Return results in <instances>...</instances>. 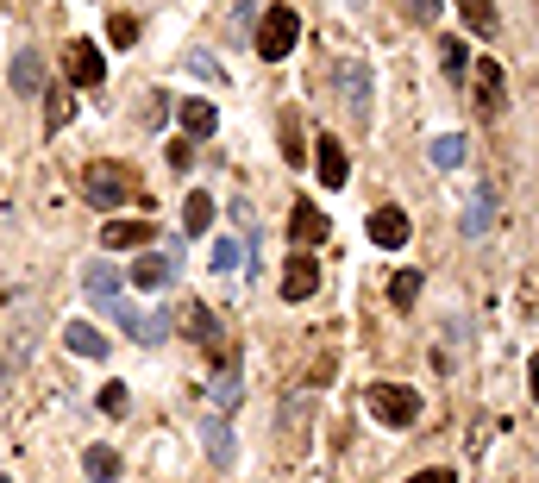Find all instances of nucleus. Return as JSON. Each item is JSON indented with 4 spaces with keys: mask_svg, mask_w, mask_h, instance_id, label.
Wrapping results in <instances>:
<instances>
[{
    "mask_svg": "<svg viewBox=\"0 0 539 483\" xmlns=\"http://www.w3.org/2000/svg\"><path fill=\"white\" fill-rule=\"evenodd\" d=\"M295 38H301V13H295V7H270V13H257V32H251L257 57L283 63V57L295 51Z\"/></svg>",
    "mask_w": 539,
    "mask_h": 483,
    "instance_id": "obj_1",
    "label": "nucleus"
},
{
    "mask_svg": "<svg viewBox=\"0 0 539 483\" xmlns=\"http://www.w3.org/2000/svg\"><path fill=\"white\" fill-rule=\"evenodd\" d=\"M364 408H370V421H383V427H414L420 421V396L408 383H370Z\"/></svg>",
    "mask_w": 539,
    "mask_h": 483,
    "instance_id": "obj_2",
    "label": "nucleus"
},
{
    "mask_svg": "<svg viewBox=\"0 0 539 483\" xmlns=\"http://www.w3.org/2000/svg\"><path fill=\"white\" fill-rule=\"evenodd\" d=\"M471 107H477V120H502V107H508V69L496 57H477L471 63Z\"/></svg>",
    "mask_w": 539,
    "mask_h": 483,
    "instance_id": "obj_3",
    "label": "nucleus"
},
{
    "mask_svg": "<svg viewBox=\"0 0 539 483\" xmlns=\"http://www.w3.org/2000/svg\"><path fill=\"white\" fill-rule=\"evenodd\" d=\"M82 195L95 201V207H120V201L132 195V176H126L120 164H88V170H82Z\"/></svg>",
    "mask_w": 539,
    "mask_h": 483,
    "instance_id": "obj_4",
    "label": "nucleus"
},
{
    "mask_svg": "<svg viewBox=\"0 0 539 483\" xmlns=\"http://www.w3.org/2000/svg\"><path fill=\"white\" fill-rule=\"evenodd\" d=\"M176 270H182V245H170V251H145V258L132 264V283L157 295V289H170V283H176Z\"/></svg>",
    "mask_w": 539,
    "mask_h": 483,
    "instance_id": "obj_5",
    "label": "nucleus"
},
{
    "mask_svg": "<svg viewBox=\"0 0 539 483\" xmlns=\"http://www.w3.org/2000/svg\"><path fill=\"white\" fill-rule=\"evenodd\" d=\"M113 320H120V333L138 339V345H163V333H170V314H145L132 302H113Z\"/></svg>",
    "mask_w": 539,
    "mask_h": 483,
    "instance_id": "obj_6",
    "label": "nucleus"
},
{
    "mask_svg": "<svg viewBox=\"0 0 539 483\" xmlns=\"http://www.w3.org/2000/svg\"><path fill=\"white\" fill-rule=\"evenodd\" d=\"M464 239H483V233H496V189L489 182H477L471 189V201H464Z\"/></svg>",
    "mask_w": 539,
    "mask_h": 483,
    "instance_id": "obj_7",
    "label": "nucleus"
},
{
    "mask_svg": "<svg viewBox=\"0 0 539 483\" xmlns=\"http://www.w3.org/2000/svg\"><path fill=\"white\" fill-rule=\"evenodd\" d=\"M364 226H370V245H383V251H402V245H408V233H414L402 207H377V214H370Z\"/></svg>",
    "mask_w": 539,
    "mask_h": 483,
    "instance_id": "obj_8",
    "label": "nucleus"
},
{
    "mask_svg": "<svg viewBox=\"0 0 539 483\" xmlns=\"http://www.w3.org/2000/svg\"><path fill=\"white\" fill-rule=\"evenodd\" d=\"M314 289H320V264L308 258V251H295V258L283 264V302H308Z\"/></svg>",
    "mask_w": 539,
    "mask_h": 483,
    "instance_id": "obj_9",
    "label": "nucleus"
},
{
    "mask_svg": "<svg viewBox=\"0 0 539 483\" xmlns=\"http://www.w3.org/2000/svg\"><path fill=\"white\" fill-rule=\"evenodd\" d=\"M151 239H157L151 220H107V226H101V245H107V251H145Z\"/></svg>",
    "mask_w": 539,
    "mask_h": 483,
    "instance_id": "obj_10",
    "label": "nucleus"
},
{
    "mask_svg": "<svg viewBox=\"0 0 539 483\" xmlns=\"http://www.w3.org/2000/svg\"><path fill=\"white\" fill-rule=\"evenodd\" d=\"M339 88H345L351 120H358V126H370V69H364V63H345V69H339Z\"/></svg>",
    "mask_w": 539,
    "mask_h": 483,
    "instance_id": "obj_11",
    "label": "nucleus"
},
{
    "mask_svg": "<svg viewBox=\"0 0 539 483\" xmlns=\"http://www.w3.org/2000/svg\"><path fill=\"white\" fill-rule=\"evenodd\" d=\"M314 170H320V182H326V189H345V145H339V138H326L320 132V145H314Z\"/></svg>",
    "mask_w": 539,
    "mask_h": 483,
    "instance_id": "obj_12",
    "label": "nucleus"
},
{
    "mask_svg": "<svg viewBox=\"0 0 539 483\" xmlns=\"http://www.w3.org/2000/svg\"><path fill=\"white\" fill-rule=\"evenodd\" d=\"M101 76H107V63H101L95 44H69V82H76V88H95Z\"/></svg>",
    "mask_w": 539,
    "mask_h": 483,
    "instance_id": "obj_13",
    "label": "nucleus"
},
{
    "mask_svg": "<svg viewBox=\"0 0 539 483\" xmlns=\"http://www.w3.org/2000/svg\"><path fill=\"white\" fill-rule=\"evenodd\" d=\"M201 446H207V458H214L220 471H232V458H239V446H232V427L220 421V414H214V421H201Z\"/></svg>",
    "mask_w": 539,
    "mask_h": 483,
    "instance_id": "obj_14",
    "label": "nucleus"
},
{
    "mask_svg": "<svg viewBox=\"0 0 539 483\" xmlns=\"http://www.w3.org/2000/svg\"><path fill=\"white\" fill-rule=\"evenodd\" d=\"M63 345H69L76 358H107V333L88 327V320H69V327H63Z\"/></svg>",
    "mask_w": 539,
    "mask_h": 483,
    "instance_id": "obj_15",
    "label": "nucleus"
},
{
    "mask_svg": "<svg viewBox=\"0 0 539 483\" xmlns=\"http://www.w3.org/2000/svg\"><path fill=\"white\" fill-rule=\"evenodd\" d=\"M289 233H295V245H301V251H308V245H320V239H326V214H320L314 201H295V220H289Z\"/></svg>",
    "mask_w": 539,
    "mask_h": 483,
    "instance_id": "obj_16",
    "label": "nucleus"
},
{
    "mask_svg": "<svg viewBox=\"0 0 539 483\" xmlns=\"http://www.w3.org/2000/svg\"><path fill=\"white\" fill-rule=\"evenodd\" d=\"M7 76H13V88H19V95H38V88H44V57L26 44V51L13 57V69H7Z\"/></svg>",
    "mask_w": 539,
    "mask_h": 483,
    "instance_id": "obj_17",
    "label": "nucleus"
},
{
    "mask_svg": "<svg viewBox=\"0 0 539 483\" xmlns=\"http://www.w3.org/2000/svg\"><path fill=\"white\" fill-rule=\"evenodd\" d=\"M207 226H214V195H207V189H195L189 201H182V233H189V239H201Z\"/></svg>",
    "mask_w": 539,
    "mask_h": 483,
    "instance_id": "obj_18",
    "label": "nucleus"
},
{
    "mask_svg": "<svg viewBox=\"0 0 539 483\" xmlns=\"http://www.w3.org/2000/svg\"><path fill=\"white\" fill-rule=\"evenodd\" d=\"M182 132H189V138H214L220 132L214 101H182Z\"/></svg>",
    "mask_w": 539,
    "mask_h": 483,
    "instance_id": "obj_19",
    "label": "nucleus"
},
{
    "mask_svg": "<svg viewBox=\"0 0 539 483\" xmlns=\"http://www.w3.org/2000/svg\"><path fill=\"white\" fill-rule=\"evenodd\" d=\"M458 13L471 19V32H477V38H496V32H502V19H496V0H458Z\"/></svg>",
    "mask_w": 539,
    "mask_h": 483,
    "instance_id": "obj_20",
    "label": "nucleus"
},
{
    "mask_svg": "<svg viewBox=\"0 0 539 483\" xmlns=\"http://www.w3.org/2000/svg\"><path fill=\"white\" fill-rule=\"evenodd\" d=\"M82 471L95 477V483H113V477H120V452H113V446H88L82 452Z\"/></svg>",
    "mask_w": 539,
    "mask_h": 483,
    "instance_id": "obj_21",
    "label": "nucleus"
},
{
    "mask_svg": "<svg viewBox=\"0 0 539 483\" xmlns=\"http://www.w3.org/2000/svg\"><path fill=\"white\" fill-rule=\"evenodd\" d=\"M439 63H445V76H452V82L471 76V51H464V38H439Z\"/></svg>",
    "mask_w": 539,
    "mask_h": 483,
    "instance_id": "obj_22",
    "label": "nucleus"
},
{
    "mask_svg": "<svg viewBox=\"0 0 539 483\" xmlns=\"http://www.w3.org/2000/svg\"><path fill=\"white\" fill-rule=\"evenodd\" d=\"M76 120V101H69V88H51V101H44V132H63Z\"/></svg>",
    "mask_w": 539,
    "mask_h": 483,
    "instance_id": "obj_23",
    "label": "nucleus"
},
{
    "mask_svg": "<svg viewBox=\"0 0 539 483\" xmlns=\"http://www.w3.org/2000/svg\"><path fill=\"white\" fill-rule=\"evenodd\" d=\"M88 295H95V302H120V276H113L107 264H88Z\"/></svg>",
    "mask_w": 539,
    "mask_h": 483,
    "instance_id": "obj_24",
    "label": "nucleus"
},
{
    "mask_svg": "<svg viewBox=\"0 0 539 483\" xmlns=\"http://www.w3.org/2000/svg\"><path fill=\"white\" fill-rule=\"evenodd\" d=\"M427 157H433L439 170H458V164H464V138H452V132H445V138H433V145H427Z\"/></svg>",
    "mask_w": 539,
    "mask_h": 483,
    "instance_id": "obj_25",
    "label": "nucleus"
},
{
    "mask_svg": "<svg viewBox=\"0 0 539 483\" xmlns=\"http://www.w3.org/2000/svg\"><path fill=\"white\" fill-rule=\"evenodd\" d=\"M389 302H395V308H414V302H420V270H395Z\"/></svg>",
    "mask_w": 539,
    "mask_h": 483,
    "instance_id": "obj_26",
    "label": "nucleus"
},
{
    "mask_svg": "<svg viewBox=\"0 0 539 483\" xmlns=\"http://www.w3.org/2000/svg\"><path fill=\"white\" fill-rule=\"evenodd\" d=\"M182 69H189V76H201V82H214V76H220V57H214V51H201V44H195V51L182 57Z\"/></svg>",
    "mask_w": 539,
    "mask_h": 483,
    "instance_id": "obj_27",
    "label": "nucleus"
},
{
    "mask_svg": "<svg viewBox=\"0 0 539 483\" xmlns=\"http://www.w3.org/2000/svg\"><path fill=\"white\" fill-rule=\"evenodd\" d=\"M107 44H120V51H126V44H138V19L113 13V19H107Z\"/></svg>",
    "mask_w": 539,
    "mask_h": 483,
    "instance_id": "obj_28",
    "label": "nucleus"
},
{
    "mask_svg": "<svg viewBox=\"0 0 539 483\" xmlns=\"http://www.w3.org/2000/svg\"><path fill=\"white\" fill-rule=\"evenodd\" d=\"M182 320H189V333H195V339H207V345H214V339H220V327H214V314H207L201 302H195L189 314H182Z\"/></svg>",
    "mask_w": 539,
    "mask_h": 483,
    "instance_id": "obj_29",
    "label": "nucleus"
},
{
    "mask_svg": "<svg viewBox=\"0 0 539 483\" xmlns=\"http://www.w3.org/2000/svg\"><path fill=\"white\" fill-rule=\"evenodd\" d=\"M214 402H220V414H232V408H239V371L214 377Z\"/></svg>",
    "mask_w": 539,
    "mask_h": 483,
    "instance_id": "obj_30",
    "label": "nucleus"
},
{
    "mask_svg": "<svg viewBox=\"0 0 539 483\" xmlns=\"http://www.w3.org/2000/svg\"><path fill=\"white\" fill-rule=\"evenodd\" d=\"M276 132H283V157H289V164H301V126H295V113H283Z\"/></svg>",
    "mask_w": 539,
    "mask_h": 483,
    "instance_id": "obj_31",
    "label": "nucleus"
},
{
    "mask_svg": "<svg viewBox=\"0 0 539 483\" xmlns=\"http://www.w3.org/2000/svg\"><path fill=\"white\" fill-rule=\"evenodd\" d=\"M239 258H245L239 239H214V258H207V264H214V270H239Z\"/></svg>",
    "mask_w": 539,
    "mask_h": 483,
    "instance_id": "obj_32",
    "label": "nucleus"
},
{
    "mask_svg": "<svg viewBox=\"0 0 539 483\" xmlns=\"http://www.w3.org/2000/svg\"><path fill=\"white\" fill-rule=\"evenodd\" d=\"M126 402H132L126 383H107V389H101V408H107V414H126Z\"/></svg>",
    "mask_w": 539,
    "mask_h": 483,
    "instance_id": "obj_33",
    "label": "nucleus"
},
{
    "mask_svg": "<svg viewBox=\"0 0 539 483\" xmlns=\"http://www.w3.org/2000/svg\"><path fill=\"white\" fill-rule=\"evenodd\" d=\"M414 483H458V471H420Z\"/></svg>",
    "mask_w": 539,
    "mask_h": 483,
    "instance_id": "obj_34",
    "label": "nucleus"
},
{
    "mask_svg": "<svg viewBox=\"0 0 539 483\" xmlns=\"http://www.w3.org/2000/svg\"><path fill=\"white\" fill-rule=\"evenodd\" d=\"M414 13H420V19H433V13H439V0H414Z\"/></svg>",
    "mask_w": 539,
    "mask_h": 483,
    "instance_id": "obj_35",
    "label": "nucleus"
},
{
    "mask_svg": "<svg viewBox=\"0 0 539 483\" xmlns=\"http://www.w3.org/2000/svg\"><path fill=\"white\" fill-rule=\"evenodd\" d=\"M533 402H539V358H533Z\"/></svg>",
    "mask_w": 539,
    "mask_h": 483,
    "instance_id": "obj_36",
    "label": "nucleus"
}]
</instances>
